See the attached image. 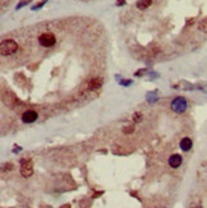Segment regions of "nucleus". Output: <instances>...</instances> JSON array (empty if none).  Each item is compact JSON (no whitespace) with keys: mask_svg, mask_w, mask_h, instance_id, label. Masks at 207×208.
<instances>
[{"mask_svg":"<svg viewBox=\"0 0 207 208\" xmlns=\"http://www.w3.org/2000/svg\"><path fill=\"white\" fill-rule=\"evenodd\" d=\"M18 49V45L15 41L13 40H5L2 42V45H0V53H2V55H12L14 54L15 51H17Z\"/></svg>","mask_w":207,"mask_h":208,"instance_id":"nucleus-1","label":"nucleus"},{"mask_svg":"<svg viewBox=\"0 0 207 208\" xmlns=\"http://www.w3.org/2000/svg\"><path fill=\"white\" fill-rule=\"evenodd\" d=\"M39 42L45 47H51V46L55 45L56 37H55L54 33H51V32H45V33H42L39 37Z\"/></svg>","mask_w":207,"mask_h":208,"instance_id":"nucleus-2","label":"nucleus"},{"mask_svg":"<svg viewBox=\"0 0 207 208\" xmlns=\"http://www.w3.org/2000/svg\"><path fill=\"white\" fill-rule=\"evenodd\" d=\"M187 101L183 97H177L173 102H171V109L175 111V113H184L187 110Z\"/></svg>","mask_w":207,"mask_h":208,"instance_id":"nucleus-3","label":"nucleus"},{"mask_svg":"<svg viewBox=\"0 0 207 208\" xmlns=\"http://www.w3.org/2000/svg\"><path fill=\"white\" fill-rule=\"evenodd\" d=\"M32 172H34V167H32L31 161H28V160H22L21 161V174L24 178H28L32 175Z\"/></svg>","mask_w":207,"mask_h":208,"instance_id":"nucleus-4","label":"nucleus"},{"mask_svg":"<svg viewBox=\"0 0 207 208\" xmlns=\"http://www.w3.org/2000/svg\"><path fill=\"white\" fill-rule=\"evenodd\" d=\"M36 119H37V113L34 110H27L26 113H23V115H22V120L26 124L34 123V121H36Z\"/></svg>","mask_w":207,"mask_h":208,"instance_id":"nucleus-5","label":"nucleus"},{"mask_svg":"<svg viewBox=\"0 0 207 208\" xmlns=\"http://www.w3.org/2000/svg\"><path fill=\"white\" fill-rule=\"evenodd\" d=\"M182 156L180 155H173V156H170V158H169V165L173 167V169H177V167H179L180 165H182Z\"/></svg>","mask_w":207,"mask_h":208,"instance_id":"nucleus-6","label":"nucleus"},{"mask_svg":"<svg viewBox=\"0 0 207 208\" xmlns=\"http://www.w3.org/2000/svg\"><path fill=\"white\" fill-rule=\"evenodd\" d=\"M180 148L183 150V151H189L190 148H192V140H190L189 138H183L182 140H180Z\"/></svg>","mask_w":207,"mask_h":208,"instance_id":"nucleus-7","label":"nucleus"},{"mask_svg":"<svg viewBox=\"0 0 207 208\" xmlns=\"http://www.w3.org/2000/svg\"><path fill=\"white\" fill-rule=\"evenodd\" d=\"M151 3H152L151 0H139V2L137 3V7L143 10V9H147L151 5Z\"/></svg>","mask_w":207,"mask_h":208,"instance_id":"nucleus-8","label":"nucleus"},{"mask_svg":"<svg viewBox=\"0 0 207 208\" xmlns=\"http://www.w3.org/2000/svg\"><path fill=\"white\" fill-rule=\"evenodd\" d=\"M100 86H101V81L96 78V79H93V81L91 82V86H90V87H91L92 89H96V88H99Z\"/></svg>","mask_w":207,"mask_h":208,"instance_id":"nucleus-9","label":"nucleus"},{"mask_svg":"<svg viewBox=\"0 0 207 208\" xmlns=\"http://www.w3.org/2000/svg\"><path fill=\"white\" fill-rule=\"evenodd\" d=\"M125 3V0H118V3H116V5H123Z\"/></svg>","mask_w":207,"mask_h":208,"instance_id":"nucleus-10","label":"nucleus"},{"mask_svg":"<svg viewBox=\"0 0 207 208\" xmlns=\"http://www.w3.org/2000/svg\"><path fill=\"white\" fill-rule=\"evenodd\" d=\"M193 208H201V207H199V205H196V207H193Z\"/></svg>","mask_w":207,"mask_h":208,"instance_id":"nucleus-11","label":"nucleus"}]
</instances>
